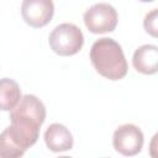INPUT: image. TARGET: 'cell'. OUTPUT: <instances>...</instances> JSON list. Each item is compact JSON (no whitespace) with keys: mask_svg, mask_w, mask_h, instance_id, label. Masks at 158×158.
<instances>
[{"mask_svg":"<svg viewBox=\"0 0 158 158\" xmlns=\"http://www.w3.org/2000/svg\"><path fill=\"white\" fill-rule=\"evenodd\" d=\"M46 118V107L35 95H23L10 112L7 127L14 141L25 151L33 146L40 136V127Z\"/></svg>","mask_w":158,"mask_h":158,"instance_id":"obj_1","label":"cell"},{"mask_svg":"<svg viewBox=\"0 0 158 158\" xmlns=\"http://www.w3.org/2000/svg\"><path fill=\"white\" fill-rule=\"evenodd\" d=\"M112 144L116 152L123 156H136L142 149L143 133L137 126L132 123H125L117 127L114 132Z\"/></svg>","mask_w":158,"mask_h":158,"instance_id":"obj_5","label":"cell"},{"mask_svg":"<svg viewBox=\"0 0 158 158\" xmlns=\"http://www.w3.org/2000/svg\"><path fill=\"white\" fill-rule=\"evenodd\" d=\"M158 62V48L154 44H143L138 47L132 58V64L135 69L142 74H154L157 73Z\"/></svg>","mask_w":158,"mask_h":158,"instance_id":"obj_8","label":"cell"},{"mask_svg":"<svg viewBox=\"0 0 158 158\" xmlns=\"http://www.w3.org/2000/svg\"><path fill=\"white\" fill-rule=\"evenodd\" d=\"M139 1H142V2H151V1H153V0H139Z\"/></svg>","mask_w":158,"mask_h":158,"instance_id":"obj_12","label":"cell"},{"mask_svg":"<svg viewBox=\"0 0 158 158\" xmlns=\"http://www.w3.org/2000/svg\"><path fill=\"white\" fill-rule=\"evenodd\" d=\"M143 25H144V30L149 35L157 37V9H153L151 12L146 15Z\"/></svg>","mask_w":158,"mask_h":158,"instance_id":"obj_11","label":"cell"},{"mask_svg":"<svg viewBox=\"0 0 158 158\" xmlns=\"http://www.w3.org/2000/svg\"><path fill=\"white\" fill-rule=\"evenodd\" d=\"M84 23L93 33L112 32L117 25V12L110 4L99 2L84 12Z\"/></svg>","mask_w":158,"mask_h":158,"instance_id":"obj_4","label":"cell"},{"mask_svg":"<svg viewBox=\"0 0 158 158\" xmlns=\"http://www.w3.org/2000/svg\"><path fill=\"white\" fill-rule=\"evenodd\" d=\"M44 142L52 152H64L73 147V136L62 123H52L44 132Z\"/></svg>","mask_w":158,"mask_h":158,"instance_id":"obj_7","label":"cell"},{"mask_svg":"<svg viewBox=\"0 0 158 158\" xmlns=\"http://www.w3.org/2000/svg\"><path fill=\"white\" fill-rule=\"evenodd\" d=\"M20 99L21 89L19 84L10 78L0 79V110L11 111Z\"/></svg>","mask_w":158,"mask_h":158,"instance_id":"obj_9","label":"cell"},{"mask_svg":"<svg viewBox=\"0 0 158 158\" xmlns=\"http://www.w3.org/2000/svg\"><path fill=\"white\" fill-rule=\"evenodd\" d=\"M25 153V149L21 148L11 137L7 128L0 133V157L1 158H17Z\"/></svg>","mask_w":158,"mask_h":158,"instance_id":"obj_10","label":"cell"},{"mask_svg":"<svg viewBox=\"0 0 158 158\" xmlns=\"http://www.w3.org/2000/svg\"><path fill=\"white\" fill-rule=\"evenodd\" d=\"M52 51L59 56H73L78 53L84 43L81 30L74 23H60L51 32L48 38Z\"/></svg>","mask_w":158,"mask_h":158,"instance_id":"obj_3","label":"cell"},{"mask_svg":"<svg viewBox=\"0 0 158 158\" xmlns=\"http://www.w3.org/2000/svg\"><path fill=\"white\" fill-rule=\"evenodd\" d=\"M54 12L52 0H23L21 5V15L27 25L40 28L51 22Z\"/></svg>","mask_w":158,"mask_h":158,"instance_id":"obj_6","label":"cell"},{"mask_svg":"<svg viewBox=\"0 0 158 158\" xmlns=\"http://www.w3.org/2000/svg\"><path fill=\"white\" fill-rule=\"evenodd\" d=\"M90 60L96 72L110 80L122 79L127 74V62L121 46L112 38H99L90 49Z\"/></svg>","mask_w":158,"mask_h":158,"instance_id":"obj_2","label":"cell"}]
</instances>
